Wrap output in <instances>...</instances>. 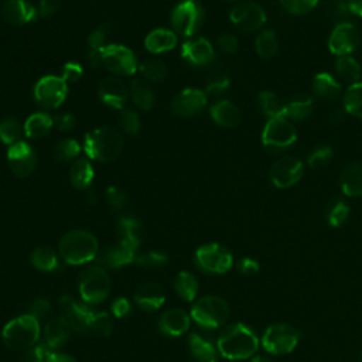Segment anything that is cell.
<instances>
[{
  "label": "cell",
  "instance_id": "obj_14",
  "mask_svg": "<svg viewBox=\"0 0 362 362\" xmlns=\"http://www.w3.org/2000/svg\"><path fill=\"white\" fill-rule=\"evenodd\" d=\"M232 24L245 33H255L266 23V11L255 1H240L230 10Z\"/></svg>",
  "mask_w": 362,
  "mask_h": 362
},
{
  "label": "cell",
  "instance_id": "obj_31",
  "mask_svg": "<svg viewBox=\"0 0 362 362\" xmlns=\"http://www.w3.org/2000/svg\"><path fill=\"white\" fill-rule=\"evenodd\" d=\"M313 109H314V103L311 98H305V96L294 98L283 103L281 116H284L290 122H300L307 119L313 113Z\"/></svg>",
  "mask_w": 362,
  "mask_h": 362
},
{
  "label": "cell",
  "instance_id": "obj_10",
  "mask_svg": "<svg viewBox=\"0 0 362 362\" xmlns=\"http://www.w3.org/2000/svg\"><path fill=\"white\" fill-rule=\"evenodd\" d=\"M297 140V132L288 119L284 116L270 117L262 132L263 146L273 151H280L291 147Z\"/></svg>",
  "mask_w": 362,
  "mask_h": 362
},
{
  "label": "cell",
  "instance_id": "obj_18",
  "mask_svg": "<svg viewBox=\"0 0 362 362\" xmlns=\"http://www.w3.org/2000/svg\"><path fill=\"white\" fill-rule=\"evenodd\" d=\"M206 106V93L201 89L188 88L181 90L171 100V112L178 117H192Z\"/></svg>",
  "mask_w": 362,
  "mask_h": 362
},
{
  "label": "cell",
  "instance_id": "obj_8",
  "mask_svg": "<svg viewBox=\"0 0 362 362\" xmlns=\"http://www.w3.org/2000/svg\"><path fill=\"white\" fill-rule=\"evenodd\" d=\"M300 341V332L290 324L276 322L266 328L262 335V346L272 355H287L294 351Z\"/></svg>",
  "mask_w": 362,
  "mask_h": 362
},
{
  "label": "cell",
  "instance_id": "obj_42",
  "mask_svg": "<svg viewBox=\"0 0 362 362\" xmlns=\"http://www.w3.org/2000/svg\"><path fill=\"white\" fill-rule=\"evenodd\" d=\"M257 105H259L260 110L263 112V115H266L269 119L276 117V116H281L283 103L276 96V93H273L272 90L260 92L259 96H257Z\"/></svg>",
  "mask_w": 362,
  "mask_h": 362
},
{
  "label": "cell",
  "instance_id": "obj_61",
  "mask_svg": "<svg viewBox=\"0 0 362 362\" xmlns=\"http://www.w3.org/2000/svg\"><path fill=\"white\" fill-rule=\"evenodd\" d=\"M345 4L352 14L362 17V0H345Z\"/></svg>",
  "mask_w": 362,
  "mask_h": 362
},
{
  "label": "cell",
  "instance_id": "obj_28",
  "mask_svg": "<svg viewBox=\"0 0 362 362\" xmlns=\"http://www.w3.org/2000/svg\"><path fill=\"white\" fill-rule=\"evenodd\" d=\"M313 93L324 102H334L341 95V85L331 74L320 72L313 79Z\"/></svg>",
  "mask_w": 362,
  "mask_h": 362
},
{
  "label": "cell",
  "instance_id": "obj_13",
  "mask_svg": "<svg viewBox=\"0 0 362 362\" xmlns=\"http://www.w3.org/2000/svg\"><path fill=\"white\" fill-rule=\"evenodd\" d=\"M103 66L116 76L133 75L137 69V59L133 51L120 44H109L102 48Z\"/></svg>",
  "mask_w": 362,
  "mask_h": 362
},
{
  "label": "cell",
  "instance_id": "obj_22",
  "mask_svg": "<svg viewBox=\"0 0 362 362\" xmlns=\"http://www.w3.org/2000/svg\"><path fill=\"white\" fill-rule=\"evenodd\" d=\"M181 55L189 64L197 66H205L212 62L215 57V51L212 44L205 38H194L188 40L182 45Z\"/></svg>",
  "mask_w": 362,
  "mask_h": 362
},
{
  "label": "cell",
  "instance_id": "obj_5",
  "mask_svg": "<svg viewBox=\"0 0 362 362\" xmlns=\"http://www.w3.org/2000/svg\"><path fill=\"white\" fill-rule=\"evenodd\" d=\"M120 240L106 252V264L110 267L124 266L136 259V250L139 246V223L130 216H124L117 225Z\"/></svg>",
  "mask_w": 362,
  "mask_h": 362
},
{
  "label": "cell",
  "instance_id": "obj_29",
  "mask_svg": "<svg viewBox=\"0 0 362 362\" xmlns=\"http://www.w3.org/2000/svg\"><path fill=\"white\" fill-rule=\"evenodd\" d=\"M211 116L216 124L225 129L235 127L240 120V112L238 106L230 100H218L215 102L211 109Z\"/></svg>",
  "mask_w": 362,
  "mask_h": 362
},
{
  "label": "cell",
  "instance_id": "obj_41",
  "mask_svg": "<svg viewBox=\"0 0 362 362\" xmlns=\"http://www.w3.org/2000/svg\"><path fill=\"white\" fill-rule=\"evenodd\" d=\"M81 153V146L74 139H64L59 140L52 150V156L59 163H69L78 157Z\"/></svg>",
  "mask_w": 362,
  "mask_h": 362
},
{
  "label": "cell",
  "instance_id": "obj_20",
  "mask_svg": "<svg viewBox=\"0 0 362 362\" xmlns=\"http://www.w3.org/2000/svg\"><path fill=\"white\" fill-rule=\"evenodd\" d=\"M59 304L64 308L65 318L71 324L72 329L79 331V332H85V331L90 329V321H92L93 311L88 305L75 301V298L68 294H65L59 298Z\"/></svg>",
  "mask_w": 362,
  "mask_h": 362
},
{
  "label": "cell",
  "instance_id": "obj_33",
  "mask_svg": "<svg viewBox=\"0 0 362 362\" xmlns=\"http://www.w3.org/2000/svg\"><path fill=\"white\" fill-rule=\"evenodd\" d=\"M130 98L133 100V103L143 109V110H148L153 103H154V92L148 83V81H146L144 78H136L132 81L130 83Z\"/></svg>",
  "mask_w": 362,
  "mask_h": 362
},
{
  "label": "cell",
  "instance_id": "obj_38",
  "mask_svg": "<svg viewBox=\"0 0 362 362\" xmlns=\"http://www.w3.org/2000/svg\"><path fill=\"white\" fill-rule=\"evenodd\" d=\"M174 288L184 301H192L198 293V280L188 272H180L175 277Z\"/></svg>",
  "mask_w": 362,
  "mask_h": 362
},
{
  "label": "cell",
  "instance_id": "obj_43",
  "mask_svg": "<svg viewBox=\"0 0 362 362\" xmlns=\"http://www.w3.org/2000/svg\"><path fill=\"white\" fill-rule=\"evenodd\" d=\"M24 127H21L20 122L14 117H7L0 122V140L4 144H14L20 140V136L23 133Z\"/></svg>",
  "mask_w": 362,
  "mask_h": 362
},
{
  "label": "cell",
  "instance_id": "obj_36",
  "mask_svg": "<svg viewBox=\"0 0 362 362\" xmlns=\"http://www.w3.org/2000/svg\"><path fill=\"white\" fill-rule=\"evenodd\" d=\"M30 260H31V264L41 272H54L55 269L59 267L57 253L52 249L45 246L34 249L30 256Z\"/></svg>",
  "mask_w": 362,
  "mask_h": 362
},
{
  "label": "cell",
  "instance_id": "obj_51",
  "mask_svg": "<svg viewBox=\"0 0 362 362\" xmlns=\"http://www.w3.org/2000/svg\"><path fill=\"white\" fill-rule=\"evenodd\" d=\"M134 262L140 266L156 267V266L164 264L167 262V256L164 253H160V252H148V253H144V255L136 257Z\"/></svg>",
  "mask_w": 362,
  "mask_h": 362
},
{
  "label": "cell",
  "instance_id": "obj_7",
  "mask_svg": "<svg viewBox=\"0 0 362 362\" xmlns=\"http://www.w3.org/2000/svg\"><path fill=\"white\" fill-rule=\"evenodd\" d=\"M78 288L82 300L86 304H98L107 297L110 290V279L103 267L90 266L81 272Z\"/></svg>",
  "mask_w": 362,
  "mask_h": 362
},
{
  "label": "cell",
  "instance_id": "obj_62",
  "mask_svg": "<svg viewBox=\"0 0 362 362\" xmlns=\"http://www.w3.org/2000/svg\"><path fill=\"white\" fill-rule=\"evenodd\" d=\"M45 362H78V361L66 354H52L51 352Z\"/></svg>",
  "mask_w": 362,
  "mask_h": 362
},
{
  "label": "cell",
  "instance_id": "obj_1",
  "mask_svg": "<svg viewBox=\"0 0 362 362\" xmlns=\"http://www.w3.org/2000/svg\"><path fill=\"white\" fill-rule=\"evenodd\" d=\"M216 348L226 359H249L259 349V338L247 325L235 322L221 332L216 341Z\"/></svg>",
  "mask_w": 362,
  "mask_h": 362
},
{
  "label": "cell",
  "instance_id": "obj_46",
  "mask_svg": "<svg viewBox=\"0 0 362 362\" xmlns=\"http://www.w3.org/2000/svg\"><path fill=\"white\" fill-rule=\"evenodd\" d=\"M320 0H280L281 7L294 16H303L310 13Z\"/></svg>",
  "mask_w": 362,
  "mask_h": 362
},
{
  "label": "cell",
  "instance_id": "obj_59",
  "mask_svg": "<svg viewBox=\"0 0 362 362\" xmlns=\"http://www.w3.org/2000/svg\"><path fill=\"white\" fill-rule=\"evenodd\" d=\"M54 124H55L59 130L68 132V130H71V129L75 126V117H74V115H71V113H62V115H59V116L55 117Z\"/></svg>",
  "mask_w": 362,
  "mask_h": 362
},
{
  "label": "cell",
  "instance_id": "obj_9",
  "mask_svg": "<svg viewBox=\"0 0 362 362\" xmlns=\"http://www.w3.org/2000/svg\"><path fill=\"white\" fill-rule=\"evenodd\" d=\"M170 21L174 33L182 37H192L204 23V10L195 0H182L173 8Z\"/></svg>",
  "mask_w": 362,
  "mask_h": 362
},
{
  "label": "cell",
  "instance_id": "obj_11",
  "mask_svg": "<svg viewBox=\"0 0 362 362\" xmlns=\"http://www.w3.org/2000/svg\"><path fill=\"white\" fill-rule=\"evenodd\" d=\"M68 95V83L62 76L47 75L37 81L33 89L34 100L44 109H57Z\"/></svg>",
  "mask_w": 362,
  "mask_h": 362
},
{
  "label": "cell",
  "instance_id": "obj_25",
  "mask_svg": "<svg viewBox=\"0 0 362 362\" xmlns=\"http://www.w3.org/2000/svg\"><path fill=\"white\" fill-rule=\"evenodd\" d=\"M71 331L72 327L65 317L51 318L44 328V345L52 349L62 346L68 341Z\"/></svg>",
  "mask_w": 362,
  "mask_h": 362
},
{
  "label": "cell",
  "instance_id": "obj_23",
  "mask_svg": "<svg viewBox=\"0 0 362 362\" xmlns=\"http://www.w3.org/2000/svg\"><path fill=\"white\" fill-rule=\"evenodd\" d=\"M158 328L168 337L182 335L189 328V315L181 308H170L161 314Z\"/></svg>",
  "mask_w": 362,
  "mask_h": 362
},
{
  "label": "cell",
  "instance_id": "obj_63",
  "mask_svg": "<svg viewBox=\"0 0 362 362\" xmlns=\"http://www.w3.org/2000/svg\"><path fill=\"white\" fill-rule=\"evenodd\" d=\"M250 362H272V361L269 358H266V356H260L259 355V356H255Z\"/></svg>",
  "mask_w": 362,
  "mask_h": 362
},
{
  "label": "cell",
  "instance_id": "obj_34",
  "mask_svg": "<svg viewBox=\"0 0 362 362\" xmlns=\"http://www.w3.org/2000/svg\"><path fill=\"white\" fill-rule=\"evenodd\" d=\"M69 181L78 189L88 188L93 181V167L86 158L76 160L69 170Z\"/></svg>",
  "mask_w": 362,
  "mask_h": 362
},
{
  "label": "cell",
  "instance_id": "obj_54",
  "mask_svg": "<svg viewBox=\"0 0 362 362\" xmlns=\"http://www.w3.org/2000/svg\"><path fill=\"white\" fill-rule=\"evenodd\" d=\"M218 45H219V48H221L223 52H226V54H233V52H236L239 42H238V38H236L233 34L225 33V34H222V35L218 38Z\"/></svg>",
  "mask_w": 362,
  "mask_h": 362
},
{
  "label": "cell",
  "instance_id": "obj_3",
  "mask_svg": "<svg viewBox=\"0 0 362 362\" xmlns=\"http://www.w3.org/2000/svg\"><path fill=\"white\" fill-rule=\"evenodd\" d=\"M58 252L68 264H83L96 256L98 240L88 230L74 229L61 238Z\"/></svg>",
  "mask_w": 362,
  "mask_h": 362
},
{
  "label": "cell",
  "instance_id": "obj_53",
  "mask_svg": "<svg viewBox=\"0 0 362 362\" xmlns=\"http://www.w3.org/2000/svg\"><path fill=\"white\" fill-rule=\"evenodd\" d=\"M106 197H107V201H109L110 206H113L115 209H120L126 204V195L117 187H113V185L109 187L106 189Z\"/></svg>",
  "mask_w": 362,
  "mask_h": 362
},
{
  "label": "cell",
  "instance_id": "obj_2",
  "mask_svg": "<svg viewBox=\"0 0 362 362\" xmlns=\"http://www.w3.org/2000/svg\"><path fill=\"white\" fill-rule=\"evenodd\" d=\"M83 148L89 158L100 163H109L122 153L123 136L115 127L102 126L93 129L85 136Z\"/></svg>",
  "mask_w": 362,
  "mask_h": 362
},
{
  "label": "cell",
  "instance_id": "obj_58",
  "mask_svg": "<svg viewBox=\"0 0 362 362\" xmlns=\"http://www.w3.org/2000/svg\"><path fill=\"white\" fill-rule=\"evenodd\" d=\"M260 269V264L255 259L243 257L238 262V270L243 274H256Z\"/></svg>",
  "mask_w": 362,
  "mask_h": 362
},
{
  "label": "cell",
  "instance_id": "obj_40",
  "mask_svg": "<svg viewBox=\"0 0 362 362\" xmlns=\"http://www.w3.org/2000/svg\"><path fill=\"white\" fill-rule=\"evenodd\" d=\"M255 48L259 57L270 58L279 49V38L273 30H263L259 33L255 41Z\"/></svg>",
  "mask_w": 362,
  "mask_h": 362
},
{
  "label": "cell",
  "instance_id": "obj_55",
  "mask_svg": "<svg viewBox=\"0 0 362 362\" xmlns=\"http://www.w3.org/2000/svg\"><path fill=\"white\" fill-rule=\"evenodd\" d=\"M132 311V307H130V303L127 298L124 297H117L113 303H112V313L115 314V317L117 318H123V317H127Z\"/></svg>",
  "mask_w": 362,
  "mask_h": 362
},
{
  "label": "cell",
  "instance_id": "obj_16",
  "mask_svg": "<svg viewBox=\"0 0 362 362\" xmlns=\"http://www.w3.org/2000/svg\"><path fill=\"white\" fill-rule=\"evenodd\" d=\"M304 174V164L300 158L286 156L274 161L270 168V180L277 188H290L296 185Z\"/></svg>",
  "mask_w": 362,
  "mask_h": 362
},
{
  "label": "cell",
  "instance_id": "obj_17",
  "mask_svg": "<svg viewBox=\"0 0 362 362\" xmlns=\"http://www.w3.org/2000/svg\"><path fill=\"white\" fill-rule=\"evenodd\" d=\"M7 161H8L10 170L16 177L25 178L31 175L33 171L35 170L37 158L33 147L28 143L18 140L8 147Z\"/></svg>",
  "mask_w": 362,
  "mask_h": 362
},
{
  "label": "cell",
  "instance_id": "obj_24",
  "mask_svg": "<svg viewBox=\"0 0 362 362\" xmlns=\"http://www.w3.org/2000/svg\"><path fill=\"white\" fill-rule=\"evenodd\" d=\"M133 298L144 311H154L165 301V293L158 283H144L137 287Z\"/></svg>",
  "mask_w": 362,
  "mask_h": 362
},
{
  "label": "cell",
  "instance_id": "obj_15",
  "mask_svg": "<svg viewBox=\"0 0 362 362\" xmlns=\"http://www.w3.org/2000/svg\"><path fill=\"white\" fill-rule=\"evenodd\" d=\"M361 44L359 30L348 21L338 23L329 34L328 48L332 54L338 57L352 55Z\"/></svg>",
  "mask_w": 362,
  "mask_h": 362
},
{
  "label": "cell",
  "instance_id": "obj_56",
  "mask_svg": "<svg viewBox=\"0 0 362 362\" xmlns=\"http://www.w3.org/2000/svg\"><path fill=\"white\" fill-rule=\"evenodd\" d=\"M229 86V81L226 78H218L212 82L208 83L206 86V95H212V96H218V95H222Z\"/></svg>",
  "mask_w": 362,
  "mask_h": 362
},
{
  "label": "cell",
  "instance_id": "obj_19",
  "mask_svg": "<svg viewBox=\"0 0 362 362\" xmlns=\"http://www.w3.org/2000/svg\"><path fill=\"white\" fill-rule=\"evenodd\" d=\"M98 95L105 105H107L113 109L123 110V107L127 102V98H129V88L123 82V79H120L119 76H116V75L106 76L99 83Z\"/></svg>",
  "mask_w": 362,
  "mask_h": 362
},
{
  "label": "cell",
  "instance_id": "obj_39",
  "mask_svg": "<svg viewBox=\"0 0 362 362\" xmlns=\"http://www.w3.org/2000/svg\"><path fill=\"white\" fill-rule=\"evenodd\" d=\"M348 216H349V206L345 201L339 198H334L328 202L325 208V218L332 228H338L344 225Z\"/></svg>",
  "mask_w": 362,
  "mask_h": 362
},
{
  "label": "cell",
  "instance_id": "obj_45",
  "mask_svg": "<svg viewBox=\"0 0 362 362\" xmlns=\"http://www.w3.org/2000/svg\"><path fill=\"white\" fill-rule=\"evenodd\" d=\"M332 148L329 146H318L315 147L307 158V163L311 168H322L332 160Z\"/></svg>",
  "mask_w": 362,
  "mask_h": 362
},
{
  "label": "cell",
  "instance_id": "obj_27",
  "mask_svg": "<svg viewBox=\"0 0 362 362\" xmlns=\"http://www.w3.org/2000/svg\"><path fill=\"white\" fill-rule=\"evenodd\" d=\"M177 45V35L173 30L156 28L146 35L144 47L153 54L168 52Z\"/></svg>",
  "mask_w": 362,
  "mask_h": 362
},
{
  "label": "cell",
  "instance_id": "obj_48",
  "mask_svg": "<svg viewBox=\"0 0 362 362\" xmlns=\"http://www.w3.org/2000/svg\"><path fill=\"white\" fill-rule=\"evenodd\" d=\"M112 328H113V322L107 313H103V311L93 313L92 321H90V329L93 332H96L98 335L106 337L112 332Z\"/></svg>",
  "mask_w": 362,
  "mask_h": 362
},
{
  "label": "cell",
  "instance_id": "obj_57",
  "mask_svg": "<svg viewBox=\"0 0 362 362\" xmlns=\"http://www.w3.org/2000/svg\"><path fill=\"white\" fill-rule=\"evenodd\" d=\"M105 38H106V33L102 28H96L90 33L89 38H88V44L90 47V49H100L105 47Z\"/></svg>",
  "mask_w": 362,
  "mask_h": 362
},
{
  "label": "cell",
  "instance_id": "obj_37",
  "mask_svg": "<svg viewBox=\"0 0 362 362\" xmlns=\"http://www.w3.org/2000/svg\"><path fill=\"white\" fill-rule=\"evenodd\" d=\"M344 109L351 116L362 119V82H355L348 86L342 98Z\"/></svg>",
  "mask_w": 362,
  "mask_h": 362
},
{
  "label": "cell",
  "instance_id": "obj_35",
  "mask_svg": "<svg viewBox=\"0 0 362 362\" xmlns=\"http://www.w3.org/2000/svg\"><path fill=\"white\" fill-rule=\"evenodd\" d=\"M335 72L346 82L355 83L361 78V65L352 55L338 57L335 61Z\"/></svg>",
  "mask_w": 362,
  "mask_h": 362
},
{
  "label": "cell",
  "instance_id": "obj_12",
  "mask_svg": "<svg viewBox=\"0 0 362 362\" xmlns=\"http://www.w3.org/2000/svg\"><path fill=\"white\" fill-rule=\"evenodd\" d=\"M195 263L206 273L222 274L232 267L233 256L225 246L219 243H206L197 249Z\"/></svg>",
  "mask_w": 362,
  "mask_h": 362
},
{
  "label": "cell",
  "instance_id": "obj_6",
  "mask_svg": "<svg viewBox=\"0 0 362 362\" xmlns=\"http://www.w3.org/2000/svg\"><path fill=\"white\" fill-rule=\"evenodd\" d=\"M191 317L204 328H219L229 318V305L218 296H204L194 303Z\"/></svg>",
  "mask_w": 362,
  "mask_h": 362
},
{
  "label": "cell",
  "instance_id": "obj_4",
  "mask_svg": "<svg viewBox=\"0 0 362 362\" xmlns=\"http://www.w3.org/2000/svg\"><path fill=\"white\" fill-rule=\"evenodd\" d=\"M40 331V321L30 314H24L13 318L4 325L1 339L11 351H24L37 344Z\"/></svg>",
  "mask_w": 362,
  "mask_h": 362
},
{
  "label": "cell",
  "instance_id": "obj_30",
  "mask_svg": "<svg viewBox=\"0 0 362 362\" xmlns=\"http://www.w3.org/2000/svg\"><path fill=\"white\" fill-rule=\"evenodd\" d=\"M54 126V119L45 112L33 113L24 123V134L28 139H41L47 136Z\"/></svg>",
  "mask_w": 362,
  "mask_h": 362
},
{
  "label": "cell",
  "instance_id": "obj_50",
  "mask_svg": "<svg viewBox=\"0 0 362 362\" xmlns=\"http://www.w3.org/2000/svg\"><path fill=\"white\" fill-rule=\"evenodd\" d=\"M51 313V304L45 298H35L28 305V314L35 317L38 321L48 317Z\"/></svg>",
  "mask_w": 362,
  "mask_h": 362
},
{
  "label": "cell",
  "instance_id": "obj_21",
  "mask_svg": "<svg viewBox=\"0 0 362 362\" xmlns=\"http://www.w3.org/2000/svg\"><path fill=\"white\" fill-rule=\"evenodd\" d=\"M3 20L11 25H24L35 20V7L25 0H7L0 11Z\"/></svg>",
  "mask_w": 362,
  "mask_h": 362
},
{
  "label": "cell",
  "instance_id": "obj_32",
  "mask_svg": "<svg viewBox=\"0 0 362 362\" xmlns=\"http://www.w3.org/2000/svg\"><path fill=\"white\" fill-rule=\"evenodd\" d=\"M188 346L197 362H218L216 349L206 338L198 334H191L188 338Z\"/></svg>",
  "mask_w": 362,
  "mask_h": 362
},
{
  "label": "cell",
  "instance_id": "obj_49",
  "mask_svg": "<svg viewBox=\"0 0 362 362\" xmlns=\"http://www.w3.org/2000/svg\"><path fill=\"white\" fill-rule=\"evenodd\" d=\"M49 354L51 352L45 345H34L25 349V352L21 356V362H45Z\"/></svg>",
  "mask_w": 362,
  "mask_h": 362
},
{
  "label": "cell",
  "instance_id": "obj_47",
  "mask_svg": "<svg viewBox=\"0 0 362 362\" xmlns=\"http://www.w3.org/2000/svg\"><path fill=\"white\" fill-rule=\"evenodd\" d=\"M119 126L127 134H136L140 129V117L134 110L123 109L119 115Z\"/></svg>",
  "mask_w": 362,
  "mask_h": 362
},
{
  "label": "cell",
  "instance_id": "obj_44",
  "mask_svg": "<svg viewBox=\"0 0 362 362\" xmlns=\"http://www.w3.org/2000/svg\"><path fill=\"white\" fill-rule=\"evenodd\" d=\"M139 69L146 81L157 82L167 76V66L160 59H147L139 66Z\"/></svg>",
  "mask_w": 362,
  "mask_h": 362
},
{
  "label": "cell",
  "instance_id": "obj_60",
  "mask_svg": "<svg viewBox=\"0 0 362 362\" xmlns=\"http://www.w3.org/2000/svg\"><path fill=\"white\" fill-rule=\"evenodd\" d=\"M61 4V0H40V16L47 18L52 16Z\"/></svg>",
  "mask_w": 362,
  "mask_h": 362
},
{
  "label": "cell",
  "instance_id": "obj_52",
  "mask_svg": "<svg viewBox=\"0 0 362 362\" xmlns=\"http://www.w3.org/2000/svg\"><path fill=\"white\" fill-rule=\"evenodd\" d=\"M83 74V69L82 66L78 64V62H66L64 66H62V78L66 83H74L76 81L81 79Z\"/></svg>",
  "mask_w": 362,
  "mask_h": 362
},
{
  "label": "cell",
  "instance_id": "obj_26",
  "mask_svg": "<svg viewBox=\"0 0 362 362\" xmlns=\"http://www.w3.org/2000/svg\"><path fill=\"white\" fill-rule=\"evenodd\" d=\"M341 189L346 197L358 198L362 197V163L348 164L339 177Z\"/></svg>",
  "mask_w": 362,
  "mask_h": 362
}]
</instances>
